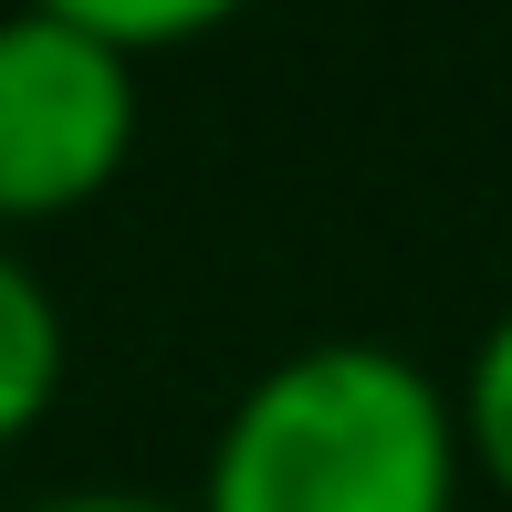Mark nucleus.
<instances>
[{
	"instance_id": "7ed1b4c3",
	"label": "nucleus",
	"mask_w": 512,
	"mask_h": 512,
	"mask_svg": "<svg viewBox=\"0 0 512 512\" xmlns=\"http://www.w3.org/2000/svg\"><path fill=\"white\" fill-rule=\"evenodd\" d=\"M63 304L42 293V272L32 262H11L0 251V450L11 439H32L42 418H53V398H63Z\"/></svg>"
},
{
	"instance_id": "39448f33",
	"label": "nucleus",
	"mask_w": 512,
	"mask_h": 512,
	"mask_svg": "<svg viewBox=\"0 0 512 512\" xmlns=\"http://www.w3.org/2000/svg\"><path fill=\"white\" fill-rule=\"evenodd\" d=\"M21 512H199V502H168V492H126V481H105V492H42Z\"/></svg>"
},
{
	"instance_id": "f257e3e1",
	"label": "nucleus",
	"mask_w": 512,
	"mask_h": 512,
	"mask_svg": "<svg viewBox=\"0 0 512 512\" xmlns=\"http://www.w3.org/2000/svg\"><path fill=\"white\" fill-rule=\"evenodd\" d=\"M460 408L408 345L324 335L272 356L230 398L199 471V512H450Z\"/></svg>"
},
{
	"instance_id": "20e7f679",
	"label": "nucleus",
	"mask_w": 512,
	"mask_h": 512,
	"mask_svg": "<svg viewBox=\"0 0 512 512\" xmlns=\"http://www.w3.org/2000/svg\"><path fill=\"white\" fill-rule=\"evenodd\" d=\"M450 408H460V460H471V471L502 492V512H512V314L481 324V345H471V366H460Z\"/></svg>"
},
{
	"instance_id": "f03ea898",
	"label": "nucleus",
	"mask_w": 512,
	"mask_h": 512,
	"mask_svg": "<svg viewBox=\"0 0 512 512\" xmlns=\"http://www.w3.org/2000/svg\"><path fill=\"white\" fill-rule=\"evenodd\" d=\"M136 147V63L105 53L74 0L0 21V230L105 199Z\"/></svg>"
}]
</instances>
